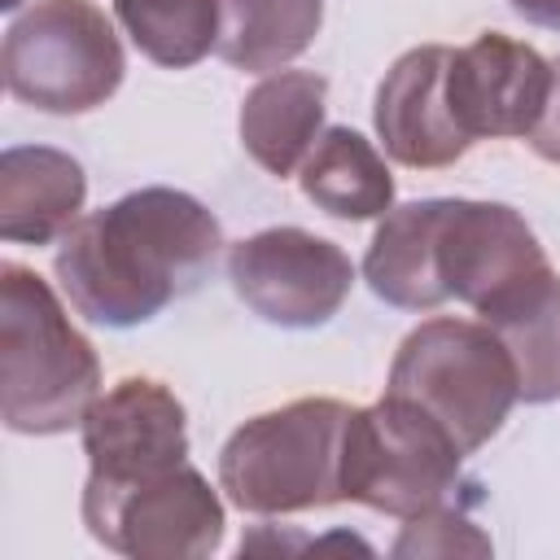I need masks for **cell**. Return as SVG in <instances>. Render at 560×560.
I'll return each mask as SVG.
<instances>
[{
	"mask_svg": "<svg viewBox=\"0 0 560 560\" xmlns=\"http://www.w3.org/2000/svg\"><path fill=\"white\" fill-rule=\"evenodd\" d=\"M219 219L179 188H136L83 214L52 254L70 306L105 328H136L188 298L219 262Z\"/></svg>",
	"mask_w": 560,
	"mask_h": 560,
	"instance_id": "obj_1",
	"label": "cell"
},
{
	"mask_svg": "<svg viewBox=\"0 0 560 560\" xmlns=\"http://www.w3.org/2000/svg\"><path fill=\"white\" fill-rule=\"evenodd\" d=\"M101 398V359L61 298L22 262L0 267V416L13 433L52 438Z\"/></svg>",
	"mask_w": 560,
	"mask_h": 560,
	"instance_id": "obj_2",
	"label": "cell"
},
{
	"mask_svg": "<svg viewBox=\"0 0 560 560\" xmlns=\"http://www.w3.org/2000/svg\"><path fill=\"white\" fill-rule=\"evenodd\" d=\"M350 402L298 398L245 420L219 451V490L254 516H284L346 503V424Z\"/></svg>",
	"mask_w": 560,
	"mask_h": 560,
	"instance_id": "obj_3",
	"label": "cell"
},
{
	"mask_svg": "<svg viewBox=\"0 0 560 560\" xmlns=\"http://www.w3.org/2000/svg\"><path fill=\"white\" fill-rule=\"evenodd\" d=\"M385 394L420 407L446 429L459 455H477L508 420L516 389V363L508 346L481 319L438 315L411 328L389 363Z\"/></svg>",
	"mask_w": 560,
	"mask_h": 560,
	"instance_id": "obj_4",
	"label": "cell"
},
{
	"mask_svg": "<svg viewBox=\"0 0 560 560\" xmlns=\"http://www.w3.org/2000/svg\"><path fill=\"white\" fill-rule=\"evenodd\" d=\"M0 70L13 101L44 114H88L118 92L127 52L92 0H35L9 22Z\"/></svg>",
	"mask_w": 560,
	"mask_h": 560,
	"instance_id": "obj_5",
	"label": "cell"
},
{
	"mask_svg": "<svg viewBox=\"0 0 560 560\" xmlns=\"http://www.w3.org/2000/svg\"><path fill=\"white\" fill-rule=\"evenodd\" d=\"M459 464L464 455L438 420L385 394L381 402L350 411L341 494L372 512L411 521L420 512L459 503V490H468Z\"/></svg>",
	"mask_w": 560,
	"mask_h": 560,
	"instance_id": "obj_6",
	"label": "cell"
},
{
	"mask_svg": "<svg viewBox=\"0 0 560 560\" xmlns=\"http://www.w3.org/2000/svg\"><path fill=\"white\" fill-rule=\"evenodd\" d=\"M88 534L131 560H206L223 542V503L184 459L127 481H83Z\"/></svg>",
	"mask_w": 560,
	"mask_h": 560,
	"instance_id": "obj_7",
	"label": "cell"
},
{
	"mask_svg": "<svg viewBox=\"0 0 560 560\" xmlns=\"http://www.w3.org/2000/svg\"><path fill=\"white\" fill-rule=\"evenodd\" d=\"M228 280L258 319L276 328H319L346 306L354 262L328 236L267 228L228 249Z\"/></svg>",
	"mask_w": 560,
	"mask_h": 560,
	"instance_id": "obj_8",
	"label": "cell"
},
{
	"mask_svg": "<svg viewBox=\"0 0 560 560\" xmlns=\"http://www.w3.org/2000/svg\"><path fill=\"white\" fill-rule=\"evenodd\" d=\"M429 254L442 302L459 298L472 311L551 267L521 210L468 197H429Z\"/></svg>",
	"mask_w": 560,
	"mask_h": 560,
	"instance_id": "obj_9",
	"label": "cell"
},
{
	"mask_svg": "<svg viewBox=\"0 0 560 560\" xmlns=\"http://www.w3.org/2000/svg\"><path fill=\"white\" fill-rule=\"evenodd\" d=\"M446 92L468 140L529 136L551 92V61L503 31H486L455 48Z\"/></svg>",
	"mask_w": 560,
	"mask_h": 560,
	"instance_id": "obj_10",
	"label": "cell"
},
{
	"mask_svg": "<svg viewBox=\"0 0 560 560\" xmlns=\"http://www.w3.org/2000/svg\"><path fill=\"white\" fill-rule=\"evenodd\" d=\"M88 477L127 481L162 472L188 459V416L184 402L149 376H127L105 389L83 416Z\"/></svg>",
	"mask_w": 560,
	"mask_h": 560,
	"instance_id": "obj_11",
	"label": "cell"
},
{
	"mask_svg": "<svg viewBox=\"0 0 560 560\" xmlns=\"http://www.w3.org/2000/svg\"><path fill=\"white\" fill-rule=\"evenodd\" d=\"M451 57L455 48L446 44H420L402 52L376 88V109H372L376 136L398 166L438 171L459 162L472 144L451 109V92H446Z\"/></svg>",
	"mask_w": 560,
	"mask_h": 560,
	"instance_id": "obj_12",
	"label": "cell"
},
{
	"mask_svg": "<svg viewBox=\"0 0 560 560\" xmlns=\"http://www.w3.org/2000/svg\"><path fill=\"white\" fill-rule=\"evenodd\" d=\"M83 166L48 144H18L0 153V236L9 245H52L83 210Z\"/></svg>",
	"mask_w": 560,
	"mask_h": 560,
	"instance_id": "obj_13",
	"label": "cell"
},
{
	"mask_svg": "<svg viewBox=\"0 0 560 560\" xmlns=\"http://www.w3.org/2000/svg\"><path fill=\"white\" fill-rule=\"evenodd\" d=\"M328 79L315 70H271L241 101V144L267 175L302 171L306 153L324 136Z\"/></svg>",
	"mask_w": 560,
	"mask_h": 560,
	"instance_id": "obj_14",
	"label": "cell"
},
{
	"mask_svg": "<svg viewBox=\"0 0 560 560\" xmlns=\"http://www.w3.org/2000/svg\"><path fill=\"white\" fill-rule=\"evenodd\" d=\"M481 324L508 346L516 363L521 402H556L560 398V276L551 267L525 276L521 284L490 298Z\"/></svg>",
	"mask_w": 560,
	"mask_h": 560,
	"instance_id": "obj_15",
	"label": "cell"
},
{
	"mask_svg": "<svg viewBox=\"0 0 560 560\" xmlns=\"http://www.w3.org/2000/svg\"><path fill=\"white\" fill-rule=\"evenodd\" d=\"M298 184L306 201H315L324 214L346 223L381 219L394 210V175L376 153V144L354 127H328L306 153Z\"/></svg>",
	"mask_w": 560,
	"mask_h": 560,
	"instance_id": "obj_16",
	"label": "cell"
},
{
	"mask_svg": "<svg viewBox=\"0 0 560 560\" xmlns=\"http://www.w3.org/2000/svg\"><path fill=\"white\" fill-rule=\"evenodd\" d=\"M219 39L214 52L249 74H271L302 57L324 22V0H214Z\"/></svg>",
	"mask_w": 560,
	"mask_h": 560,
	"instance_id": "obj_17",
	"label": "cell"
},
{
	"mask_svg": "<svg viewBox=\"0 0 560 560\" xmlns=\"http://www.w3.org/2000/svg\"><path fill=\"white\" fill-rule=\"evenodd\" d=\"M114 13L131 44L166 70L197 66L206 52H214L219 39L214 0H114Z\"/></svg>",
	"mask_w": 560,
	"mask_h": 560,
	"instance_id": "obj_18",
	"label": "cell"
},
{
	"mask_svg": "<svg viewBox=\"0 0 560 560\" xmlns=\"http://www.w3.org/2000/svg\"><path fill=\"white\" fill-rule=\"evenodd\" d=\"M394 556H490V538L464 516L459 503L420 512L402 525L398 542L389 547Z\"/></svg>",
	"mask_w": 560,
	"mask_h": 560,
	"instance_id": "obj_19",
	"label": "cell"
},
{
	"mask_svg": "<svg viewBox=\"0 0 560 560\" xmlns=\"http://www.w3.org/2000/svg\"><path fill=\"white\" fill-rule=\"evenodd\" d=\"M525 140H529V149H534L542 162H556V166H560V57L551 61V92H547L542 118L534 122V131H529Z\"/></svg>",
	"mask_w": 560,
	"mask_h": 560,
	"instance_id": "obj_20",
	"label": "cell"
},
{
	"mask_svg": "<svg viewBox=\"0 0 560 560\" xmlns=\"http://www.w3.org/2000/svg\"><path fill=\"white\" fill-rule=\"evenodd\" d=\"M525 22L542 26V31H560V0H508Z\"/></svg>",
	"mask_w": 560,
	"mask_h": 560,
	"instance_id": "obj_21",
	"label": "cell"
},
{
	"mask_svg": "<svg viewBox=\"0 0 560 560\" xmlns=\"http://www.w3.org/2000/svg\"><path fill=\"white\" fill-rule=\"evenodd\" d=\"M18 4H22V0H0V9H18Z\"/></svg>",
	"mask_w": 560,
	"mask_h": 560,
	"instance_id": "obj_22",
	"label": "cell"
}]
</instances>
